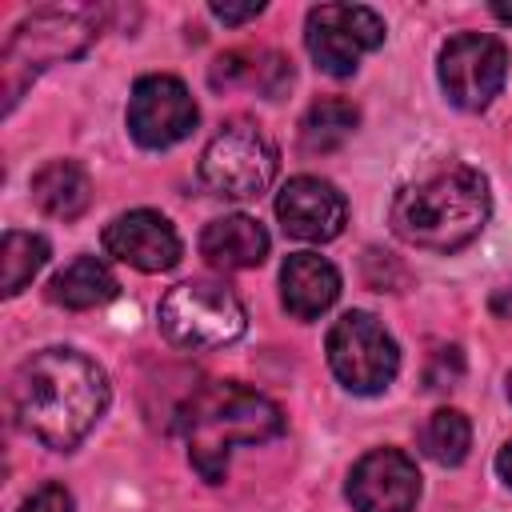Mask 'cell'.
I'll list each match as a JSON object with an SVG mask.
<instances>
[{
	"mask_svg": "<svg viewBox=\"0 0 512 512\" xmlns=\"http://www.w3.org/2000/svg\"><path fill=\"white\" fill-rule=\"evenodd\" d=\"M328 364L348 392L376 396L400 372V348L372 312H344L328 332Z\"/></svg>",
	"mask_w": 512,
	"mask_h": 512,
	"instance_id": "cell-7",
	"label": "cell"
},
{
	"mask_svg": "<svg viewBox=\"0 0 512 512\" xmlns=\"http://www.w3.org/2000/svg\"><path fill=\"white\" fill-rule=\"evenodd\" d=\"M32 200L56 220H76L92 204V180L76 160H48L32 176Z\"/></svg>",
	"mask_w": 512,
	"mask_h": 512,
	"instance_id": "cell-16",
	"label": "cell"
},
{
	"mask_svg": "<svg viewBox=\"0 0 512 512\" xmlns=\"http://www.w3.org/2000/svg\"><path fill=\"white\" fill-rule=\"evenodd\" d=\"M420 444H424V452L436 460V464H460L464 456H468V448H472V424H468V416L464 412H456V408H436L432 416H428V424H424V432H420Z\"/></svg>",
	"mask_w": 512,
	"mask_h": 512,
	"instance_id": "cell-19",
	"label": "cell"
},
{
	"mask_svg": "<svg viewBox=\"0 0 512 512\" xmlns=\"http://www.w3.org/2000/svg\"><path fill=\"white\" fill-rule=\"evenodd\" d=\"M276 164L280 156L268 132L252 120H232L208 140L200 156V180L224 200H256L272 184Z\"/></svg>",
	"mask_w": 512,
	"mask_h": 512,
	"instance_id": "cell-6",
	"label": "cell"
},
{
	"mask_svg": "<svg viewBox=\"0 0 512 512\" xmlns=\"http://www.w3.org/2000/svg\"><path fill=\"white\" fill-rule=\"evenodd\" d=\"M176 428L188 444L192 468L220 484L228 472V456L240 444H264L284 432V412L276 400H268L256 388H244L236 380H212L196 388L184 408L176 412Z\"/></svg>",
	"mask_w": 512,
	"mask_h": 512,
	"instance_id": "cell-2",
	"label": "cell"
},
{
	"mask_svg": "<svg viewBox=\"0 0 512 512\" xmlns=\"http://www.w3.org/2000/svg\"><path fill=\"white\" fill-rule=\"evenodd\" d=\"M460 376H464V356H460L456 344H448V348L432 352V360L424 368V388L428 392H444V388H456Z\"/></svg>",
	"mask_w": 512,
	"mask_h": 512,
	"instance_id": "cell-22",
	"label": "cell"
},
{
	"mask_svg": "<svg viewBox=\"0 0 512 512\" xmlns=\"http://www.w3.org/2000/svg\"><path fill=\"white\" fill-rule=\"evenodd\" d=\"M20 512H72V496L64 484H40L24 504Z\"/></svg>",
	"mask_w": 512,
	"mask_h": 512,
	"instance_id": "cell-23",
	"label": "cell"
},
{
	"mask_svg": "<svg viewBox=\"0 0 512 512\" xmlns=\"http://www.w3.org/2000/svg\"><path fill=\"white\" fill-rule=\"evenodd\" d=\"M360 124V112L352 100L344 96H320L308 104L304 120H300V148L308 156H324V152H336Z\"/></svg>",
	"mask_w": 512,
	"mask_h": 512,
	"instance_id": "cell-18",
	"label": "cell"
},
{
	"mask_svg": "<svg viewBox=\"0 0 512 512\" xmlns=\"http://www.w3.org/2000/svg\"><path fill=\"white\" fill-rule=\"evenodd\" d=\"M264 12V4H212V16L224 20V24H244V20H256Z\"/></svg>",
	"mask_w": 512,
	"mask_h": 512,
	"instance_id": "cell-24",
	"label": "cell"
},
{
	"mask_svg": "<svg viewBox=\"0 0 512 512\" xmlns=\"http://www.w3.org/2000/svg\"><path fill=\"white\" fill-rule=\"evenodd\" d=\"M488 212H492L488 180L468 164H452L396 192L392 232L412 248L456 252L480 236Z\"/></svg>",
	"mask_w": 512,
	"mask_h": 512,
	"instance_id": "cell-3",
	"label": "cell"
},
{
	"mask_svg": "<svg viewBox=\"0 0 512 512\" xmlns=\"http://www.w3.org/2000/svg\"><path fill=\"white\" fill-rule=\"evenodd\" d=\"M108 408V376L76 348H44L12 376V412L44 448H76Z\"/></svg>",
	"mask_w": 512,
	"mask_h": 512,
	"instance_id": "cell-1",
	"label": "cell"
},
{
	"mask_svg": "<svg viewBox=\"0 0 512 512\" xmlns=\"http://www.w3.org/2000/svg\"><path fill=\"white\" fill-rule=\"evenodd\" d=\"M104 12L100 8H40L28 20L16 24V32L4 44L0 56V72H4V112H12V104L20 100L24 84L44 72L56 60H72L80 56L96 32H100Z\"/></svg>",
	"mask_w": 512,
	"mask_h": 512,
	"instance_id": "cell-4",
	"label": "cell"
},
{
	"mask_svg": "<svg viewBox=\"0 0 512 512\" xmlns=\"http://www.w3.org/2000/svg\"><path fill=\"white\" fill-rule=\"evenodd\" d=\"M248 328V312L236 300V292H228L224 284H208V280H188L168 288V296L160 300V332L180 344V348H224L232 340H240Z\"/></svg>",
	"mask_w": 512,
	"mask_h": 512,
	"instance_id": "cell-5",
	"label": "cell"
},
{
	"mask_svg": "<svg viewBox=\"0 0 512 512\" xmlns=\"http://www.w3.org/2000/svg\"><path fill=\"white\" fill-rule=\"evenodd\" d=\"M488 308H492L500 320H512V284L496 288V292H492V300H488Z\"/></svg>",
	"mask_w": 512,
	"mask_h": 512,
	"instance_id": "cell-25",
	"label": "cell"
},
{
	"mask_svg": "<svg viewBox=\"0 0 512 512\" xmlns=\"http://www.w3.org/2000/svg\"><path fill=\"white\" fill-rule=\"evenodd\" d=\"M496 472H500V476H504V484L512 488V440L500 448V456H496Z\"/></svg>",
	"mask_w": 512,
	"mask_h": 512,
	"instance_id": "cell-26",
	"label": "cell"
},
{
	"mask_svg": "<svg viewBox=\"0 0 512 512\" xmlns=\"http://www.w3.org/2000/svg\"><path fill=\"white\" fill-rule=\"evenodd\" d=\"M276 216H280L288 236L324 244V240H336L344 232L348 204H344V196L328 180H320V176H292L280 188V196H276Z\"/></svg>",
	"mask_w": 512,
	"mask_h": 512,
	"instance_id": "cell-12",
	"label": "cell"
},
{
	"mask_svg": "<svg viewBox=\"0 0 512 512\" xmlns=\"http://www.w3.org/2000/svg\"><path fill=\"white\" fill-rule=\"evenodd\" d=\"M344 492L356 512H412L420 500L416 460L400 448H372L352 464Z\"/></svg>",
	"mask_w": 512,
	"mask_h": 512,
	"instance_id": "cell-11",
	"label": "cell"
},
{
	"mask_svg": "<svg viewBox=\"0 0 512 512\" xmlns=\"http://www.w3.org/2000/svg\"><path fill=\"white\" fill-rule=\"evenodd\" d=\"M116 292H120L116 276H112L108 264L96 260V256H76L72 264H64V268L48 280V300L60 304V308H72V312L108 304Z\"/></svg>",
	"mask_w": 512,
	"mask_h": 512,
	"instance_id": "cell-17",
	"label": "cell"
},
{
	"mask_svg": "<svg viewBox=\"0 0 512 512\" xmlns=\"http://www.w3.org/2000/svg\"><path fill=\"white\" fill-rule=\"evenodd\" d=\"M492 16H496V20H508V24H512V4H492Z\"/></svg>",
	"mask_w": 512,
	"mask_h": 512,
	"instance_id": "cell-27",
	"label": "cell"
},
{
	"mask_svg": "<svg viewBox=\"0 0 512 512\" xmlns=\"http://www.w3.org/2000/svg\"><path fill=\"white\" fill-rule=\"evenodd\" d=\"M308 56L328 76H352L360 56L384 44V20L364 4H316L304 24Z\"/></svg>",
	"mask_w": 512,
	"mask_h": 512,
	"instance_id": "cell-8",
	"label": "cell"
},
{
	"mask_svg": "<svg viewBox=\"0 0 512 512\" xmlns=\"http://www.w3.org/2000/svg\"><path fill=\"white\" fill-rule=\"evenodd\" d=\"M104 248H108V256H116L140 272H168L180 260L176 228L152 208H136V212L116 216L104 228Z\"/></svg>",
	"mask_w": 512,
	"mask_h": 512,
	"instance_id": "cell-13",
	"label": "cell"
},
{
	"mask_svg": "<svg viewBox=\"0 0 512 512\" xmlns=\"http://www.w3.org/2000/svg\"><path fill=\"white\" fill-rule=\"evenodd\" d=\"M200 252L212 268L220 272H240V268H256L268 256V232L260 228V220L236 212V216H220L200 232Z\"/></svg>",
	"mask_w": 512,
	"mask_h": 512,
	"instance_id": "cell-15",
	"label": "cell"
},
{
	"mask_svg": "<svg viewBox=\"0 0 512 512\" xmlns=\"http://www.w3.org/2000/svg\"><path fill=\"white\" fill-rule=\"evenodd\" d=\"M508 80V48L496 36L484 32H460L440 52V88L444 96L464 108L480 112L488 108Z\"/></svg>",
	"mask_w": 512,
	"mask_h": 512,
	"instance_id": "cell-9",
	"label": "cell"
},
{
	"mask_svg": "<svg viewBox=\"0 0 512 512\" xmlns=\"http://www.w3.org/2000/svg\"><path fill=\"white\" fill-rule=\"evenodd\" d=\"M340 296V272L316 252H292L280 268V300L296 320H316Z\"/></svg>",
	"mask_w": 512,
	"mask_h": 512,
	"instance_id": "cell-14",
	"label": "cell"
},
{
	"mask_svg": "<svg viewBox=\"0 0 512 512\" xmlns=\"http://www.w3.org/2000/svg\"><path fill=\"white\" fill-rule=\"evenodd\" d=\"M200 112L184 80L168 72L140 76L128 96V132L140 148H172L184 136H192Z\"/></svg>",
	"mask_w": 512,
	"mask_h": 512,
	"instance_id": "cell-10",
	"label": "cell"
},
{
	"mask_svg": "<svg viewBox=\"0 0 512 512\" xmlns=\"http://www.w3.org/2000/svg\"><path fill=\"white\" fill-rule=\"evenodd\" d=\"M0 260H4V296H16L48 264V240L36 232H4Z\"/></svg>",
	"mask_w": 512,
	"mask_h": 512,
	"instance_id": "cell-20",
	"label": "cell"
},
{
	"mask_svg": "<svg viewBox=\"0 0 512 512\" xmlns=\"http://www.w3.org/2000/svg\"><path fill=\"white\" fill-rule=\"evenodd\" d=\"M508 396H512V376H508Z\"/></svg>",
	"mask_w": 512,
	"mask_h": 512,
	"instance_id": "cell-28",
	"label": "cell"
},
{
	"mask_svg": "<svg viewBox=\"0 0 512 512\" xmlns=\"http://www.w3.org/2000/svg\"><path fill=\"white\" fill-rule=\"evenodd\" d=\"M364 284L376 288V292H400L408 284V268L392 256V252H380V248H368L364 252Z\"/></svg>",
	"mask_w": 512,
	"mask_h": 512,
	"instance_id": "cell-21",
	"label": "cell"
}]
</instances>
